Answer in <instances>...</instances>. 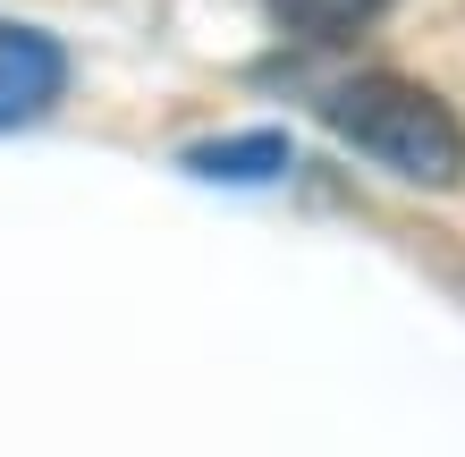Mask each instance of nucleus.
I'll list each match as a JSON object with an SVG mask.
<instances>
[{"mask_svg": "<svg viewBox=\"0 0 465 457\" xmlns=\"http://www.w3.org/2000/svg\"><path fill=\"white\" fill-rule=\"evenodd\" d=\"M322 119L364 161L398 170L406 186H457L465 178V119L431 85H415V76L364 68V76H347V85L322 102Z\"/></svg>", "mask_w": 465, "mask_h": 457, "instance_id": "nucleus-1", "label": "nucleus"}, {"mask_svg": "<svg viewBox=\"0 0 465 457\" xmlns=\"http://www.w3.org/2000/svg\"><path fill=\"white\" fill-rule=\"evenodd\" d=\"M60 94H68V51L51 43V35H35V25L0 17V127L43 119Z\"/></svg>", "mask_w": 465, "mask_h": 457, "instance_id": "nucleus-2", "label": "nucleus"}, {"mask_svg": "<svg viewBox=\"0 0 465 457\" xmlns=\"http://www.w3.org/2000/svg\"><path fill=\"white\" fill-rule=\"evenodd\" d=\"M186 170L195 178H280L288 170V136H271V127H254V136H212V144H186Z\"/></svg>", "mask_w": 465, "mask_h": 457, "instance_id": "nucleus-3", "label": "nucleus"}, {"mask_svg": "<svg viewBox=\"0 0 465 457\" xmlns=\"http://www.w3.org/2000/svg\"><path fill=\"white\" fill-rule=\"evenodd\" d=\"M271 9H280L288 25H305V35H355L381 0H271Z\"/></svg>", "mask_w": 465, "mask_h": 457, "instance_id": "nucleus-4", "label": "nucleus"}]
</instances>
